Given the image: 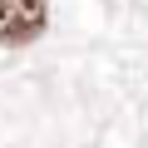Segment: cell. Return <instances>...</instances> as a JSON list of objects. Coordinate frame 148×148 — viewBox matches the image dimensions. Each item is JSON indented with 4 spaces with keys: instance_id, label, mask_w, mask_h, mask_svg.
I'll use <instances>...</instances> for the list:
<instances>
[{
    "instance_id": "obj_1",
    "label": "cell",
    "mask_w": 148,
    "mask_h": 148,
    "mask_svg": "<svg viewBox=\"0 0 148 148\" xmlns=\"http://www.w3.org/2000/svg\"><path fill=\"white\" fill-rule=\"evenodd\" d=\"M45 20H49L45 15V0H0V45L20 49V45L40 40Z\"/></svg>"
}]
</instances>
